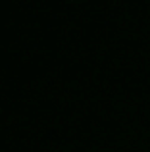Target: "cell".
Returning a JSON list of instances; mask_svg holds the SVG:
<instances>
[]
</instances>
